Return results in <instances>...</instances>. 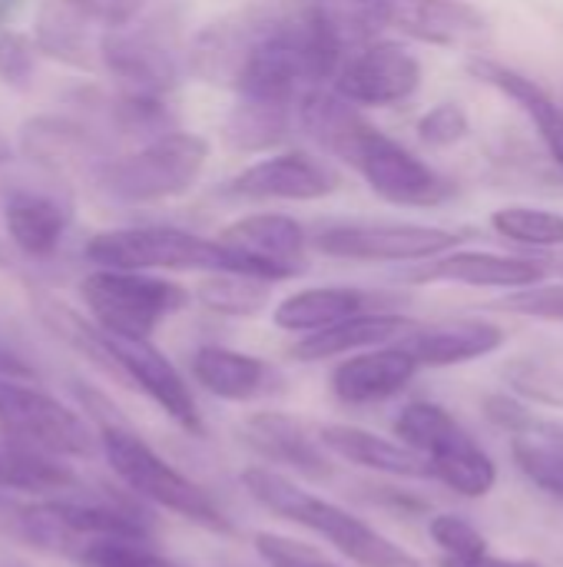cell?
I'll return each instance as SVG.
<instances>
[{"label": "cell", "instance_id": "277c9868", "mask_svg": "<svg viewBox=\"0 0 563 567\" xmlns=\"http://www.w3.org/2000/svg\"><path fill=\"white\" fill-rule=\"evenodd\" d=\"M86 262L96 269L133 272H236L232 252L219 239H206L173 226H126L86 239Z\"/></svg>", "mask_w": 563, "mask_h": 567}, {"label": "cell", "instance_id": "3957f363", "mask_svg": "<svg viewBox=\"0 0 563 567\" xmlns=\"http://www.w3.org/2000/svg\"><path fill=\"white\" fill-rule=\"evenodd\" d=\"M209 159V143L196 133L166 130L143 143L136 153L106 159L96 169V183L119 203L146 206L186 196L202 176Z\"/></svg>", "mask_w": 563, "mask_h": 567}, {"label": "cell", "instance_id": "f546056e", "mask_svg": "<svg viewBox=\"0 0 563 567\" xmlns=\"http://www.w3.org/2000/svg\"><path fill=\"white\" fill-rule=\"evenodd\" d=\"M33 43L43 56L80 66V70H90L100 56V50L90 40L86 17L76 7H70L66 0H50L40 7Z\"/></svg>", "mask_w": 563, "mask_h": 567}, {"label": "cell", "instance_id": "9a60e30c", "mask_svg": "<svg viewBox=\"0 0 563 567\" xmlns=\"http://www.w3.org/2000/svg\"><path fill=\"white\" fill-rule=\"evenodd\" d=\"M275 17L279 13H272V10L249 7V10H236V13H226V17L206 23L186 50L189 73L202 83L239 90V80H242L256 47Z\"/></svg>", "mask_w": 563, "mask_h": 567}, {"label": "cell", "instance_id": "1f68e13d", "mask_svg": "<svg viewBox=\"0 0 563 567\" xmlns=\"http://www.w3.org/2000/svg\"><path fill=\"white\" fill-rule=\"evenodd\" d=\"M491 229L518 246L528 249H561L563 246V213L544 206H501L491 213Z\"/></svg>", "mask_w": 563, "mask_h": 567}, {"label": "cell", "instance_id": "8d00e7d4", "mask_svg": "<svg viewBox=\"0 0 563 567\" xmlns=\"http://www.w3.org/2000/svg\"><path fill=\"white\" fill-rule=\"evenodd\" d=\"M428 532H431L435 545L445 551V558H451V561H468V558H478V555L491 551L488 542H484V535L471 522H465L458 515H438V518H431Z\"/></svg>", "mask_w": 563, "mask_h": 567}, {"label": "cell", "instance_id": "5bb4252c", "mask_svg": "<svg viewBox=\"0 0 563 567\" xmlns=\"http://www.w3.org/2000/svg\"><path fill=\"white\" fill-rule=\"evenodd\" d=\"M338 183V173L325 159L305 150H285L269 153L236 173L226 183V196L246 203H315L332 196Z\"/></svg>", "mask_w": 563, "mask_h": 567}, {"label": "cell", "instance_id": "ba28073f", "mask_svg": "<svg viewBox=\"0 0 563 567\" xmlns=\"http://www.w3.org/2000/svg\"><path fill=\"white\" fill-rule=\"evenodd\" d=\"M461 233L405 219H342L312 236V249L348 262H428L458 249Z\"/></svg>", "mask_w": 563, "mask_h": 567}, {"label": "cell", "instance_id": "e575fe53", "mask_svg": "<svg viewBox=\"0 0 563 567\" xmlns=\"http://www.w3.org/2000/svg\"><path fill=\"white\" fill-rule=\"evenodd\" d=\"M504 382L511 392H518L528 402L563 409V369L544 359H531V355L511 359L504 365Z\"/></svg>", "mask_w": 563, "mask_h": 567}, {"label": "cell", "instance_id": "7dc6e473", "mask_svg": "<svg viewBox=\"0 0 563 567\" xmlns=\"http://www.w3.org/2000/svg\"><path fill=\"white\" fill-rule=\"evenodd\" d=\"M10 156H13V146H10V140L0 133V163H7Z\"/></svg>", "mask_w": 563, "mask_h": 567}, {"label": "cell", "instance_id": "d4e9b609", "mask_svg": "<svg viewBox=\"0 0 563 567\" xmlns=\"http://www.w3.org/2000/svg\"><path fill=\"white\" fill-rule=\"evenodd\" d=\"M192 379L209 395L226 399V402L262 399V395L275 392V385L282 382L269 362H262L249 352L222 349V346H202L192 355Z\"/></svg>", "mask_w": 563, "mask_h": 567}, {"label": "cell", "instance_id": "7c38bea8", "mask_svg": "<svg viewBox=\"0 0 563 567\" xmlns=\"http://www.w3.org/2000/svg\"><path fill=\"white\" fill-rule=\"evenodd\" d=\"M418 86L421 60L398 40H368L355 47L332 80V90L358 110L405 103L418 93Z\"/></svg>", "mask_w": 563, "mask_h": 567}, {"label": "cell", "instance_id": "cb8c5ba5", "mask_svg": "<svg viewBox=\"0 0 563 567\" xmlns=\"http://www.w3.org/2000/svg\"><path fill=\"white\" fill-rule=\"evenodd\" d=\"M378 302H388V299L365 292V289H352V286H312V289H299V292L285 296L272 309V322L285 332L312 336V332L332 329L352 316L375 312Z\"/></svg>", "mask_w": 563, "mask_h": 567}, {"label": "cell", "instance_id": "9c48e42d", "mask_svg": "<svg viewBox=\"0 0 563 567\" xmlns=\"http://www.w3.org/2000/svg\"><path fill=\"white\" fill-rule=\"evenodd\" d=\"M0 432L13 445L60 458H90L100 445V435L70 405L23 379H0Z\"/></svg>", "mask_w": 563, "mask_h": 567}, {"label": "cell", "instance_id": "8992f818", "mask_svg": "<svg viewBox=\"0 0 563 567\" xmlns=\"http://www.w3.org/2000/svg\"><path fill=\"white\" fill-rule=\"evenodd\" d=\"M335 159L352 166L378 199L402 209H431L451 199L455 193L451 179H445L435 166L415 156L405 143L372 126L365 116L355 123Z\"/></svg>", "mask_w": 563, "mask_h": 567}, {"label": "cell", "instance_id": "d6986e66", "mask_svg": "<svg viewBox=\"0 0 563 567\" xmlns=\"http://www.w3.org/2000/svg\"><path fill=\"white\" fill-rule=\"evenodd\" d=\"M418 359L402 342L365 349L348 355L332 372V392L345 405H375L398 395L418 375Z\"/></svg>", "mask_w": 563, "mask_h": 567}, {"label": "cell", "instance_id": "60d3db41", "mask_svg": "<svg viewBox=\"0 0 563 567\" xmlns=\"http://www.w3.org/2000/svg\"><path fill=\"white\" fill-rule=\"evenodd\" d=\"M494 306L504 312H518V316H531V319H544V322H563V282L561 286L518 289Z\"/></svg>", "mask_w": 563, "mask_h": 567}, {"label": "cell", "instance_id": "6da1fadb", "mask_svg": "<svg viewBox=\"0 0 563 567\" xmlns=\"http://www.w3.org/2000/svg\"><path fill=\"white\" fill-rule=\"evenodd\" d=\"M242 485L262 508H269L272 515H282V518L322 535L329 545H335L355 565L421 567V561L415 555H408L402 545H395L392 538L375 532L368 522L348 515L345 508H338V505H332V502H325L319 495H309L292 478H285V475H279L272 468H246Z\"/></svg>", "mask_w": 563, "mask_h": 567}, {"label": "cell", "instance_id": "d6a6232c", "mask_svg": "<svg viewBox=\"0 0 563 567\" xmlns=\"http://www.w3.org/2000/svg\"><path fill=\"white\" fill-rule=\"evenodd\" d=\"M7 488L17 492H60V488H73L76 475L60 462V455L40 452V449H27V445H7Z\"/></svg>", "mask_w": 563, "mask_h": 567}, {"label": "cell", "instance_id": "c3c4849f", "mask_svg": "<svg viewBox=\"0 0 563 567\" xmlns=\"http://www.w3.org/2000/svg\"><path fill=\"white\" fill-rule=\"evenodd\" d=\"M0 485L7 488V455H3V449H0Z\"/></svg>", "mask_w": 563, "mask_h": 567}, {"label": "cell", "instance_id": "2e32d148", "mask_svg": "<svg viewBox=\"0 0 563 567\" xmlns=\"http://www.w3.org/2000/svg\"><path fill=\"white\" fill-rule=\"evenodd\" d=\"M100 60L103 66L136 93L163 96L179 83V56L173 43L153 27H110L100 37Z\"/></svg>", "mask_w": 563, "mask_h": 567}, {"label": "cell", "instance_id": "b9f144b4", "mask_svg": "<svg viewBox=\"0 0 563 567\" xmlns=\"http://www.w3.org/2000/svg\"><path fill=\"white\" fill-rule=\"evenodd\" d=\"M484 415L508 435H524L534 425V412H528V405L518 402L514 395H488Z\"/></svg>", "mask_w": 563, "mask_h": 567}, {"label": "cell", "instance_id": "30bf717a", "mask_svg": "<svg viewBox=\"0 0 563 567\" xmlns=\"http://www.w3.org/2000/svg\"><path fill=\"white\" fill-rule=\"evenodd\" d=\"M20 535L53 555H80L90 542L100 538H149V525L139 512L123 505H90V502H33L17 515Z\"/></svg>", "mask_w": 563, "mask_h": 567}, {"label": "cell", "instance_id": "8fae6325", "mask_svg": "<svg viewBox=\"0 0 563 567\" xmlns=\"http://www.w3.org/2000/svg\"><path fill=\"white\" fill-rule=\"evenodd\" d=\"M236 262V272L259 276L269 282L295 279L309 269V233L295 216L256 213L229 223L216 236Z\"/></svg>", "mask_w": 563, "mask_h": 567}, {"label": "cell", "instance_id": "ab89813d", "mask_svg": "<svg viewBox=\"0 0 563 567\" xmlns=\"http://www.w3.org/2000/svg\"><path fill=\"white\" fill-rule=\"evenodd\" d=\"M256 551L269 567H338L332 565L322 551H315L312 545L282 538V535H269V532L256 535Z\"/></svg>", "mask_w": 563, "mask_h": 567}, {"label": "cell", "instance_id": "f35d334b", "mask_svg": "<svg viewBox=\"0 0 563 567\" xmlns=\"http://www.w3.org/2000/svg\"><path fill=\"white\" fill-rule=\"evenodd\" d=\"M37 43L27 33L17 30H3L0 33V80L13 90L30 86L33 73H37Z\"/></svg>", "mask_w": 563, "mask_h": 567}, {"label": "cell", "instance_id": "4dcf8cb0", "mask_svg": "<svg viewBox=\"0 0 563 567\" xmlns=\"http://www.w3.org/2000/svg\"><path fill=\"white\" fill-rule=\"evenodd\" d=\"M196 299L219 316L249 319L259 316L272 299V282L246 272H206V279L196 289Z\"/></svg>", "mask_w": 563, "mask_h": 567}, {"label": "cell", "instance_id": "ffe728a7", "mask_svg": "<svg viewBox=\"0 0 563 567\" xmlns=\"http://www.w3.org/2000/svg\"><path fill=\"white\" fill-rule=\"evenodd\" d=\"M242 439L265 462L295 468L299 475H309V478H329L332 475L329 449L322 445L319 432H312L305 422H299L292 415L256 412L242 425Z\"/></svg>", "mask_w": 563, "mask_h": 567}, {"label": "cell", "instance_id": "74e56055", "mask_svg": "<svg viewBox=\"0 0 563 567\" xmlns=\"http://www.w3.org/2000/svg\"><path fill=\"white\" fill-rule=\"evenodd\" d=\"M468 133H471V120H468L465 106H458V103H438V106H431V110L418 120V136H421V143H428V146H435V150L455 146V143H461Z\"/></svg>", "mask_w": 563, "mask_h": 567}, {"label": "cell", "instance_id": "484cf974", "mask_svg": "<svg viewBox=\"0 0 563 567\" xmlns=\"http://www.w3.org/2000/svg\"><path fill=\"white\" fill-rule=\"evenodd\" d=\"M299 123V103L239 93L236 106L226 116L222 140L236 153H269L289 140Z\"/></svg>", "mask_w": 563, "mask_h": 567}, {"label": "cell", "instance_id": "ac0fdd59", "mask_svg": "<svg viewBox=\"0 0 563 567\" xmlns=\"http://www.w3.org/2000/svg\"><path fill=\"white\" fill-rule=\"evenodd\" d=\"M544 259H528V256H504V252H484V249H451L438 259L418 262L408 269L402 279L405 282H455V286H475V289H531L541 286L548 276Z\"/></svg>", "mask_w": 563, "mask_h": 567}, {"label": "cell", "instance_id": "7402d4cb", "mask_svg": "<svg viewBox=\"0 0 563 567\" xmlns=\"http://www.w3.org/2000/svg\"><path fill=\"white\" fill-rule=\"evenodd\" d=\"M468 73L488 86H494L498 93H504L508 100H514L528 120L534 123L541 143L548 146L551 159L557 163V169L563 173V106L541 86L534 83L531 76H524L521 70L514 66H504L491 56H481V53H471L468 60Z\"/></svg>", "mask_w": 563, "mask_h": 567}, {"label": "cell", "instance_id": "44dd1931", "mask_svg": "<svg viewBox=\"0 0 563 567\" xmlns=\"http://www.w3.org/2000/svg\"><path fill=\"white\" fill-rule=\"evenodd\" d=\"M508 342V332L498 322L488 319H451L435 326H418L402 339V346L418 359V365L445 369V365H465L475 359H484L498 352Z\"/></svg>", "mask_w": 563, "mask_h": 567}, {"label": "cell", "instance_id": "7a4b0ae2", "mask_svg": "<svg viewBox=\"0 0 563 567\" xmlns=\"http://www.w3.org/2000/svg\"><path fill=\"white\" fill-rule=\"evenodd\" d=\"M100 449H103L110 468L119 475V482L133 495H139V498H146L206 532H216V535L236 532L232 522L222 515V508L196 482H189L183 472H176L159 452H153L133 429H126L119 415H110L100 422Z\"/></svg>", "mask_w": 563, "mask_h": 567}, {"label": "cell", "instance_id": "7bdbcfd3", "mask_svg": "<svg viewBox=\"0 0 563 567\" xmlns=\"http://www.w3.org/2000/svg\"><path fill=\"white\" fill-rule=\"evenodd\" d=\"M66 3H70V7H76L86 20L103 23V27L110 30V27L133 23L146 0H66Z\"/></svg>", "mask_w": 563, "mask_h": 567}, {"label": "cell", "instance_id": "ee69618b", "mask_svg": "<svg viewBox=\"0 0 563 567\" xmlns=\"http://www.w3.org/2000/svg\"><path fill=\"white\" fill-rule=\"evenodd\" d=\"M441 567H544L538 561H518V558H501V555H478V558H468V561H451V558H441Z\"/></svg>", "mask_w": 563, "mask_h": 567}, {"label": "cell", "instance_id": "5b68a950", "mask_svg": "<svg viewBox=\"0 0 563 567\" xmlns=\"http://www.w3.org/2000/svg\"><path fill=\"white\" fill-rule=\"evenodd\" d=\"M395 435L431 465V478L465 498H484L498 485V468L491 455L448 409L435 402L405 405L395 419Z\"/></svg>", "mask_w": 563, "mask_h": 567}, {"label": "cell", "instance_id": "4316f807", "mask_svg": "<svg viewBox=\"0 0 563 567\" xmlns=\"http://www.w3.org/2000/svg\"><path fill=\"white\" fill-rule=\"evenodd\" d=\"M319 439L332 455H338L352 465H362V468H372L382 475H395V478H431V465L418 452H411L402 442H388L375 432H365L355 425H325L319 432Z\"/></svg>", "mask_w": 563, "mask_h": 567}, {"label": "cell", "instance_id": "d590c367", "mask_svg": "<svg viewBox=\"0 0 563 567\" xmlns=\"http://www.w3.org/2000/svg\"><path fill=\"white\" fill-rule=\"evenodd\" d=\"M80 567H179L169 558L156 555L146 542L136 538H100L90 542L80 555Z\"/></svg>", "mask_w": 563, "mask_h": 567}, {"label": "cell", "instance_id": "52a82bcc", "mask_svg": "<svg viewBox=\"0 0 563 567\" xmlns=\"http://www.w3.org/2000/svg\"><path fill=\"white\" fill-rule=\"evenodd\" d=\"M80 299L90 319L123 339H153V332L189 306V289L153 272L93 269L80 279Z\"/></svg>", "mask_w": 563, "mask_h": 567}, {"label": "cell", "instance_id": "f6af8a7d", "mask_svg": "<svg viewBox=\"0 0 563 567\" xmlns=\"http://www.w3.org/2000/svg\"><path fill=\"white\" fill-rule=\"evenodd\" d=\"M0 379H23V382H33L37 372H33L17 352H10L7 346H0Z\"/></svg>", "mask_w": 563, "mask_h": 567}, {"label": "cell", "instance_id": "4fadbf2b", "mask_svg": "<svg viewBox=\"0 0 563 567\" xmlns=\"http://www.w3.org/2000/svg\"><path fill=\"white\" fill-rule=\"evenodd\" d=\"M375 30H402L435 47L475 50L488 40V20L468 0H358Z\"/></svg>", "mask_w": 563, "mask_h": 567}, {"label": "cell", "instance_id": "836d02e7", "mask_svg": "<svg viewBox=\"0 0 563 567\" xmlns=\"http://www.w3.org/2000/svg\"><path fill=\"white\" fill-rule=\"evenodd\" d=\"M511 455H514V462H518V468L524 472L528 482H534L541 492H548L551 498L563 502V449L557 442H551L548 435H541L531 425V432L514 435Z\"/></svg>", "mask_w": 563, "mask_h": 567}, {"label": "cell", "instance_id": "e0dca14e", "mask_svg": "<svg viewBox=\"0 0 563 567\" xmlns=\"http://www.w3.org/2000/svg\"><path fill=\"white\" fill-rule=\"evenodd\" d=\"M103 336H106V346L116 355L123 375H126V385L149 395L189 435L206 432L199 405H196L186 379L179 375V369L149 339H123V336H110V332H103Z\"/></svg>", "mask_w": 563, "mask_h": 567}, {"label": "cell", "instance_id": "f1b7e54d", "mask_svg": "<svg viewBox=\"0 0 563 567\" xmlns=\"http://www.w3.org/2000/svg\"><path fill=\"white\" fill-rule=\"evenodd\" d=\"M20 153L46 169H76V166L100 159V143L76 120L33 116L20 126Z\"/></svg>", "mask_w": 563, "mask_h": 567}, {"label": "cell", "instance_id": "83f0119b", "mask_svg": "<svg viewBox=\"0 0 563 567\" xmlns=\"http://www.w3.org/2000/svg\"><path fill=\"white\" fill-rule=\"evenodd\" d=\"M3 223H7L10 243L20 252L43 259L56 252V246L63 243V233L70 226V209L46 193L17 189V193H7Z\"/></svg>", "mask_w": 563, "mask_h": 567}, {"label": "cell", "instance_id": "bcb514c9", "mask_svg": "<svg viewBox=\"0 0 563 567\" xmlns=\"http://www.w3.org/2000/svg\"><path fill=\"white\" fill-rule=\"evenodd\" d=\"M23 7V0H0V33L7 30V23H10V17L17 13Z\"/></svg>", "mask_w": 563, "mask_h": 567}, {"label": "cell", "instance_id": "603a6c76", "mask_svg": "<svg viewBox=\"0 0 563 567\" xmlns=\"http://www.w3.org/2000/svg\"><path fill=\"white\" fill-rule=\"evenodd\" d=\"M415 329H418L415 319H408L402 312L375 309V312L352 316V319H345V322H338L332 329H322V332H312V336L299 339L292 346V355L299 362H322V359H332V355H355V352H365V349L402 342Z\"/></svg>", "mask_w": 563, "mask_h": 567}]
</instances>
